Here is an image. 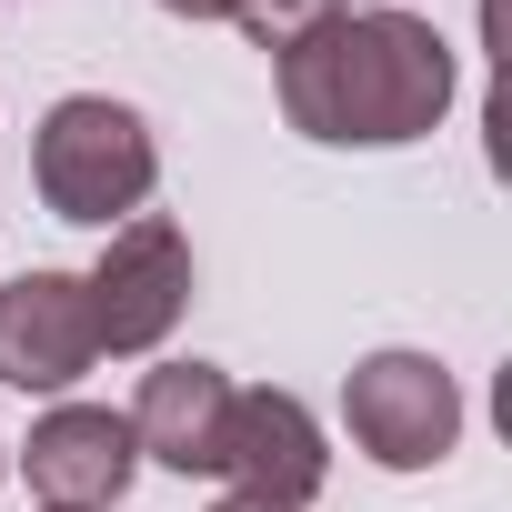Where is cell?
<instances>
[{
	"label": "cell",
	"mask_w": 512,
	"mask_h": 512,
	"mask_svg": "<svg viewBox=\"0 0 512 512\" xmlns=\"http://www.w3.org/2000/svg\"><path fill=\"white\" fill-rule=\"evenodd\" d=\"M41 512H51V502H41Z\"/></svg>",
	"instance_id": "cell-14"
},
{
	"label": "cell",
	"mask_w": 512,
	"mask_h": 512,
	"mask_svg": "<svg viewBox=\"0 0 512 512\" xmlns=\"http://www.w3.org/2000/svg\"><path fill=\"white\" fill-rule=\"evenodd\" d=\"M0 462H11V452H0Z\"/></svg>",
	"instance_id": "cell-13"
},
{
	"label": "cell",
	"mask_w": 512,
	"mask_h": 512,
	"mask_svg": "<svg viewBox=\"0 0 512 512\" xmlns=\"http://www.w3.org/2000/svg\"><path fill=\"white\" fill-rule=\"evenodd\" d=\"M171 21H241V0H161Z\"/></svg>",
	"instance_id": "cell-10"
},
{
	"label": "cell",
	"mask_w": 512,
	"mask_h": 512,
	"mask_svg": "<svg viewBox=\"0 0 512 512\" xmlns=\"http://www.w3.org/2000/svg\"><path fill=\"white\" fill-rule=\"evenodd\" d=\"M352 11H412V0H352Z\"/></svg>",
	"instance_id": "cell-12"
},
{
	"label": "cell",
	"mask_w": 512,
	"mask_h": 512,
	"mask_svg": "<svg viewBox=\"0 0 512 512\" xmlns=\"http://www.w3.org/2000/svg\"><path fill=\"white\" fill-rule=\"evenodd\" d=\"M21 472H31V492H41L51 512H111V502L131 492L141 452H131V422H121V412H101V402H61V412L31 422Z\"/></svg>",
	"instance_id": "cell-7"
},
{
	"label": "cell",
	"mask_w": 512,
	"mask_h": 512,
	"mask_svg": "<svg viewBox=\"0 0 512 512\" xmlns=\"http://www.w3.org/2000/svg\"><path fill=\"white\" fill-rule=\"evenodd\" d=\"M101 362L81 272H11L0 282V382L11 392H71Z\"/></svg>",
	"instance_id": "cell-6"
},
{
	"label": "cell",
	"mask_w": 512,
	"mask_h": 512,
	"mask_svg": "<svg viewBox=\"0 0 512 512\" xmlns=\"http://www.w3.org/2000/svg\"><path fill=\"white\" fill-rule=\"evenodd\" d=\"M31 181L51 201V221H91V231H121L151 181H161V151H151V121L111 91H71L41 111L31 131Z\"/></svg>",
	"instance_id": "cell-2"
},
{
	"label": "cell",
	"mask_w": 512,
	"mask_h": 512,
	"mask_svg": "<svg viewBox=\"0 0 512 512\" xmlns=\"http://www.w3.org/2000/svg\"><path fill=\"white\" fill-rule=\"evenodd\" d=\"M211 512H282V502H251V492H221Z\"/></svg>",
	"instance_id": "cell-11"
},
{
	"label": "cell",
	"mask_w": 512,
	"mask_h": 512,
	"mask_svg": "<svg viewBox=\"0 0 512 512\" xmlns=\"http://www.w3.org/2000/svg\"><path fill=\"white\" fill-rule=\"evenodd\" d=\"M221 482L251 492V502L312 512V492L332 482V442H322L312 402L302 392H231V412H221Z\"/></svg>",
	"instance_id": "cell-5"
},
{
	"label": "cell",
	"mask_w": 512,
	"mask_h": 512,
	"mask_svg": "<svg viewBox=\"0 0 512 512\" xmlns=\"http://www.w3.org/2000/svg\"><path fill=\"white\" fill-rule=\"evenodd\" d=\"M332 11H352V0H241V31L262 41V51H292L312 21H332Z\"/></svg>",
	"instance_id": "cell-9"
},
{
	"label": "cell",
	"mask_w": 512,
	"mask_h": 512,
	"mask_svg": "<svg viewBox=\"0 0 512 512\" xmlns=\"http://www.w3.org/2000/svg\"><path fill=\"white\" fill-rule=\"evenodd\" d=\"M81 292H91L101 352H161L171 322L191 312V241H181V221L131 211V221L101 241V262L81 272Z\"/></svg>",
	"instance_id": "cell-4"
},
{
	"label": "cell",
	"mask_w": 512,
	"mask_h": 512,
	"mask_svg": "<svg viewBox=\"0 0 512 512\" xmlns=\"http://www.w3.org/2000/svg\"><path fill=\"white\" fill-rule=\"evenodd\" d=\"M452 41L422 11H332L292 51H272L282 121L332 151H402L452 111Z\"/></svg>",
	"instance_id": "cell-1"
},
{
	"label": "cell",
	"mask_w": 512,
	"mask_h": 512,
	"mask_svg": "<svg viewBox=\"0 0 512 512\" xmlns=\"http://www.w3.org/2000/svg\"><path fill=\"white\" fill-rule=\"evenodd\" d=\"M342 432L382 472H432L462 442V392L432 352H362L342 372Z\"/></svg>",
	"instance_id": "cell-3"
},
{
	"label": "cell",
	"mask_w": 512,
	"mask_h": 512,
	"mask_svg": "<svg viewBox=\"0 0 512 512\" xmlns=\"http://www.w3.org/2000/svg\"><path fill=\"white\" fill-rule=\"evenodd\" d=\"M221 412H231V382L211 362H151L121 422H131V452H151L161 472H221Z\"/></svg>",
	"instance_id": "cell-8"
}]
</instances>
